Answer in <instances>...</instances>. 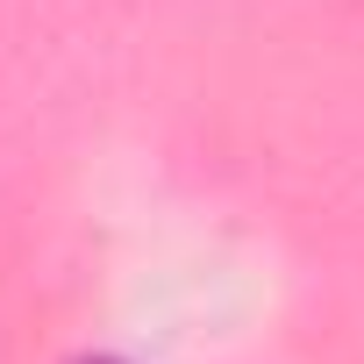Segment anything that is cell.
I'll list each match as a JSON object with an SVG mask.
<instances>
[{
	"label": "cell",
	"mask_w": 364,
	"mask_h": 364,
	"mask_svg": "<svg viewBox=\"0 0 364 364\" xmlns=\"http://www.w3.org/2000/svg\"><path fill=\"white\" fill-rule=\"evenodd\" d=\"M72 364H122V357H72Z\"/></svg>",
	"instance_id": "cell-1"
}]
</instances>
